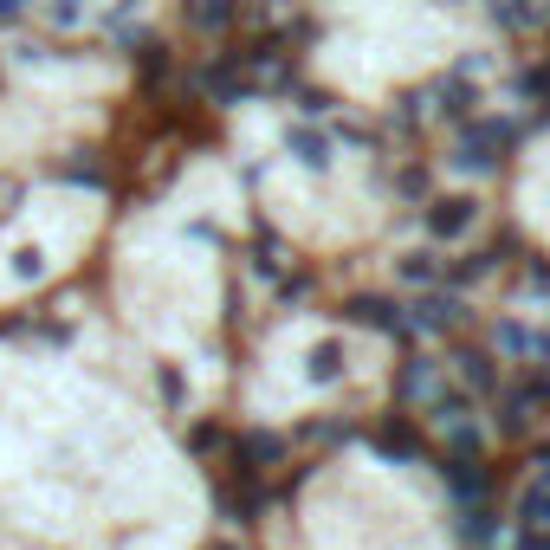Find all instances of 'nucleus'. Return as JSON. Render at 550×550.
I'll list each match as a JSON object with an SVG mask.
<instances>
[{
	"instance_id": "1",
	"label": "nucleus",
	"mask_w": 550,
	"mask_h": 550,
	"mask_svg": "<svg viewBox=\"0 0 550 550\" xmlns=\"http://www.w3.org/2000/svg\"><path fill=\"white\" fill-rule=\"evenodd\" d=\"M466 220H473V201H466V195H447V201H434V220H428V227H434V233H460Z\"/></svg>"
},
{
	"instance_id": "2",
	"label": "nucleus",
	"mask_w": 550,
	"mask_h": 550,
	"mask_svg": "<svg viewBox=\"0 0 550 550\" xmlns=\"http://www.w3.org/2000/svg\"><path fill=\"white\" fill-rule=\"evenodd\" d=\"M195 26H201V33H220V26H233V0H195Z\"/></svg>"
},
{
	"instance_id": "3",
	"label": "nucleus",
	"mask_w": 550,
	"mask_h": 550,
	"mask_svg": "<svg viewBox=\"0 0 550 550\" xmlns=\"http://www.w3.org/2000/svg\"><path fill=\"white\" fill-rule=\"evenodd\" d=\"M292 149H298V162H311V169H324V162H330V143H324V136H311V130H292Z\"/></svg>"
},
{
	"instance_id": "4",
	"label": "nucleus",
	"mask_w": 550,
	"mask_h": 550,
	"mask_svg": "<svg viewBox=\"0 0 550 550\" xmlns=\"http://www.w3.org/2000/svg\"><path fill=\"white\" fill-rule=\"evenodd\" d=\"M20 7L26 0H0V20H20Z\"/></svg>"
}]
</instances>
